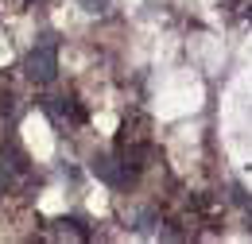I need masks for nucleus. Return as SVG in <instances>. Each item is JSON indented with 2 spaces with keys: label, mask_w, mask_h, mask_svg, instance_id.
<instances>
[{
  "label": "nucleus",
  "mask_w": 252,
  "mask_h": 244,
  "mask_svg": "<svg viewBox=\"0 0 252 244\" xmlns=\"http://www.w3.org/2000/svg\"><path fill=\"white\" fill-rule=\"evenodd\" d=\"M24 74L39 82V86H51L55 78H59V39L47 31V35H39V43H35L32 51H28V59H24Z\"/></svg>",
  "instance_id": "obj_1"
},
{
  "label": "nucleus",
  "mask_w": 252,
  "mask_h": 244,
  "mask_svg": "<svg viewBox=\"0 0 252 244\" xmlns=\"http://www.w3.org/2000/svg\"><path fill=\"white\" fill-rule=\"evenodd\" d=\"M90 171H94L101 183H109V186H128V183H132L128 163L113 159V155H94V159H90Z\"/></svg>",
  "instance_id": "obj_2"
},
{
  "label": "nucleus",
  "mask_w": 252,
  "mask_h": 244,
  "mask_svg": "<svg viewBox=\"0 0 252 244\" xmlns=\"http://www.w3.org/2000/svg\"><path fill=\"white\" fill-rule=\"evenodd\" d=\"M78 4H82L86 12H105V8H109V0H78Z\"/></svg>",
  "instance_id": "obj_3"
},
{
  "label": "nucleus",
  "mask_w": 252,
  "mask_h": 244,
  "mask_svg": "<svg viewBox=\"0 0 252 244\" xmlns=\"http://www.w3.org/2000/svg\"><path fill=\"white\" fill-rule=\"evenodd\" d=\"M0 113H4V117H12V113H16V101H12L8 93H0Z\"/></svg>",
  "instance_id": "obj_4"
},
{
  "label": "nucleus",
  "mask_w": 252,
  "mask_h": 244,
  "mask_svg": "<svg viewBox=\"0 0 252 244\" xmlns=\"http://www.w3.org/2000/svg\"><path fill=\"white\" fill-rule=\"evenodd\" d=\"M233 202H237V206H249V194H245L241 186H233Z\"/></svg>",
  "instance_id": "obj_5"
},
{
  "label": "nucleus",
  "mask_w": 252,
  "mask_h": 244,
  "mask_svg": "<svg viewBox=\"0 0 252 244\" xmlns=\"http://www.w3.org/2000/svg\"><path fill=\"white\" fill-rule=\"evenodd\" d=\"M249 233H252V206H249Z\"/></svg>",
  "instance_id": "obj_6"
},
{
  "label": "nucleus",
  "mask_w": 252,
  "mask_h": 244,
  "mask_svg": "<svg viewBox=\"0 0 252 244\" xmlns=\"http://www.w3.org/2000/svg\"><path fill=\"white\" fill-rule=\"evenodd\" d=\"M249 24H252V8H249Z\"/></svg>",
  "instance_id": "obj_7"
},
{
  "label": "nucleus",
  "mask_w": 252,
  "mask_h": 244,
  "mask_svg": "<svg viewBox=\"0 0 252 244\" xmlns=\"http://www.w3.org/2000/svg\"><path fill=\"white\" fill-rule=\"evenodd\" d=\"M28 4H39V0H28Z\"/></svg>",
  "instance_id": "obj_8"
}]
</instances>
